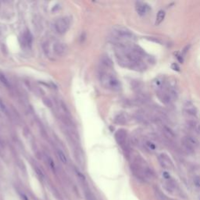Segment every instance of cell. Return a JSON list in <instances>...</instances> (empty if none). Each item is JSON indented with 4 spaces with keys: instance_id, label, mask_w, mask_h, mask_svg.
Instances as JSON below:
<instances>
[{
    "instance_id": "cell-1",
    "label": "cell",
    "mask_w": 200,
    "mask_h": 200,
    "mask_svg": "<svg viewBox=\"0 0 200 200\" xmlns=\"http://www.w3.org/2000/svg\"><path fill=\"white\" fill-rule=\"evenodd\" d=\"M100 81L105 89L112 91H119L121 84L117 76L109 70H104L100 74Z\"/></svg>"
},
{
    "instance_id": "cell-2",
    "label": "cell",
    "mask_w": 200,
    "mask_h": 200,
    "mask_svg": "<svg viewBox=\"0 0 200 200\" xmlns=\"http://www.w3.org/2000/svg\"><path fill=\"white\" fill-rule=\"evenodd\" d=\"M45 51L46 54L52 57H60L65 54L67 51V47L64 43L59 41H51L48 42L45 45Z\"/></svg>"
},
{
    "instance_id": "cell-3",
    "label": "cell",
    "mask_w": 200,
    "mask_h": 200,
    "mask_svg": "<svg viewBox=\"0 0 200 200\" xmlns=\"http://www.w3.org/2000/svg\"><path fill=\"white\" fill-rule=\"evenodd\" d=\"M114 37L117 40L119 44H129L128 42L134 38L132 32L124 27H117L113 31Z\"/></svg>"
},
{
    "instance_id": "cell-4",
    "label": "cell",
    "mask_w": 200,
    "mask_h": 200,
    "mask_svg": "<svg viewBox=\"0 0 200 200\" xmlns=\"http://www.w3.org/2000/svg\"><path fill=\"white\" fill-rule=\"evenodd\" d=\"M70 21L67 17H61L59 18L55 22V31L59 34H65L70 27Z\"/></svg>"
},
{
    "instance_id": "cell-5",
    "label": "cell",
    "mask_w": 200,
    "mask_h": 200,
    "mask_svg": "<svg viewBox=\"0 0 200 200\" xmlns=\"http://www.w3.org/2000/svg\"><path fill=\"white\" fill-rule=\"evenodd\" d=\"M158 160L159 162V164L161 165L162 167L166 170H173L174 169V163L172 160L170 159V158L165 153H162L159 155L158 156Z\"/></svg>"
},
{
    "instance_id": "cell-6",
    "label": "cell",
    "mask_w": 200,
    "mask_h": 200,
    "mask_svg": "<svg viewBox=\"0 0 200 200\" xmlns=\"http://www.w3.org/2000/svg\"><path fill=\"white\" fill-rule=\"evenodd\" d=\"M156 95H157L158 98L159 99V100L166 105H169L171 103V102H172V99H171V97L170 96L169 93L167 92V91L166 90L165 88L163 89L157 91Z\"/></svg>"
},
{
    "instance_id": "cell-7",
    "label": "cell",
    "mask_w": 200,
    "mask_h": 200,
    "mask_svg": "<svg viewBox=\"0 0 200 200\" xmlns=\"http://www.w3.org/2000/svg\"><path fill=\"white\" fill-rule=\"evenodd\" d=\"M135 8H136V11L140 16H145L149 11V6L146 3L142 2L136 3Z\"/></svg>"
},
{
    "instance_id": "cell-8",
    "label": "cell",
    "mask_w": 200,
    "mask_h": 200,
    "mask_svg": "<svg viewBox=\"0 0 200 200\" xmlns=\"http://www.w3.org/2000/svg\"><path fill=\"white\" fill-rule=\"evenodd\" d=\"M126 138H127V134L124 130H120L116 134V139L122 147L126 146Z\"/></svg>"
},
{
    "instance_id": "cell-9",
    "label": "cell",
    "mask_w": 200,
    "mask_h": 200,
    "mask_svg": "<svg viewBox=\"0 0 200 200\" xmlns=\"http://www.w3.org/2000/svg\"><path fill=\"white\" fill-rule=\"evenodd\" d=\"M154 194H155V196L156 198L158 199V200H170L163 192V191L157 186H155L154 187Z\"/></svg>"
},
{
    "instance_id": "cell-10",
    "label": "cell",
    "mask_w": 200,
    "mask_h": 200,
    "mask_svg": "<svg viewBox=\"0 0 200 200\" xmlns=\"http://www.w3.org/2000/svg\"><path fill=\"white\" fill-rule=\"evenodd\" d=\"M162 131H163V133L164 134V135L170 140H174L176 138V135L174 134V132L171 130L170 127H166V126H163V128H162Z\"/></svg>"
},
{
    "instance_id": "cell-11",
    "label": "cell",
    "mask_w": 200,
    "mask_h": 200,
    "mask_svg": "<svg viewBox=\"0 0 200 200\" xmlns=\"http://www.w3.org/2000/svg\"><path fill=\"white\" fill-rule=\"evenodd\" d=\"M185 112L187 115H188L190 117H195L197 115V109L192 105H188V106H185Z\"/></svg>"
},
{
    "instance_id": "cell-12",
    "label": "cell",
    "mask_w": 200,
    "mask_h": 200,
    "mask_svg": "<svg viewBox=\"0 0 200 200\" xmlns=\"http://www.w3.org/2000/svg\"><path fill=\"white\" fill-rule=\"evenodd\" d=\"M184 139L188 142V144H190L194 149L197 146H198V141L193 136H191V135H188V136H185L184 138Z\"/></svg>"
},
{
    "instance_id": "cell-13",
    "label": "cell",
    "mask_w": 200,
    "mask_h": 200,
    "mask_svg": "<svg viewBox=\"0 0 200 200\" xmlns=\"http://www.w3.org/2000/svg\"><path fill=\"white\" fill-rule=\"evenodd\" d=\"M166 16V13L164 10H159L157 13L156 19V25H159L164 20Z\"/></svg>"
},
{
    "instance_id": "cell-14",
    "label": "cell",
    "mask_w": 200,
    "mask_h": 200,
    "mask_svg": "<svg viewBox=\"0 0 200 200\" xmlns=\"http://www.w3.org/2000/svg\"><path fill=\"white\" fill-rule=\"evenodd\" d=\"M181 145H182V147H183V149L187 152V153H192L193 152H194V148L190 145V144H188V142L183 138L182 139V141H181Z\"/></svg>"
},
{
    "instance_id": "cell-15",
    "label": "cell",
    "mask_w": 200,
    "mask_h": 200,
    "mask_svg": "<svg viewBox=\"0 0 200 200\" xmlns=\"http://www.w3.org/2000/svg\"><path fill=\"white\" fill-rule=\"evenodd\" d=\"M145 146L147 149L150 150V151H154L156 149V146L155 143H153L151 141H145Z\"/></svg>"
},
{
    "instance_id": "cell-16",
    "label": "cell",
    "mask_w": 200,
    "mask_h": 200,
    "mask_svg": "<svg viewBox=\"0 0 200 200\" xmlns=\"http://www.w3.org/2000/svg\"><path fill=\"white\" fill-rule=\"evenodd\" d=\"M57 156H58V158L63 163L66 164L67 163V158L66 155L61 150H57Z\"/></svg>"
},
{
    "instance_id": "cell-17",
    "label": "cell",
    "mask_w": 200,
    "mask_h": 200,
    "mask_svg": "<svg viewBox=\"0 0 200 200\" xmlns=\"http://www.w3.org/2000/svg\"><path fill=\"white\" fill-rule=\"evenodd\" d=\"M85 198H86L87 200H96L94 195L91 191H89V190L85 191Z\"/></svg>"
},
{
    "instance_id": "cell-18",
    "label": "cell",
    "mask_w": 200,
    "mask_h": 200,
    "mask_svg": "<svg viewBox=\"0 0 200 200\" xmlns=\"http://www.w3.org/2000/svg\"><path fill=\"white\" fill-rule=\"evenodd\" d=\"M117 122L120 123V124H124V123L126 122V118L124 117V116L123 115V114H121V115H119L117 117Z\"/></svg>"
},
{
    "instance_id": "cell-19",
    "label": "cell",
    "mask_w": 200,
    "mask_h": 200,
    "mask_svg": "<svg viewBox=\"0 0 200 200\" xmlns=\"http://www.w3.org/2000/svg\"><path fill=\"white\" fill-rule=\"evenodd\" d=\"M193 182L195 187L200 188V177H195L193 179Z\"/></svg>"
},
{
    "instance_id": "cell-20",
    "label": "cell",
    "mask_w": 200,
    "mask_h": 200,
    "mask_svg": "<svg viewBox=\"0 0 200 200\" xmlns=\"http://www.w3.org/2000/svg\"><path fill=\"white\" fill-rule=\"evenodd\" d=\"M163 175L164 177V178H166V180H170V175L168 172H166V171H165V172L163 173Z\"/></svg>"
},
{
    "instance_id": "cell-21",
    "label": "cell",
    "mask_w": 200,
    "mask_h": 200,
    "mask_svg": "<svg viewBox=\"0 0 200 200\" xmlns=\"http://www.w3.org/2000/svg\"><path fill=\"white\" fill-rule=\"evenodd\" d=\"M171 67H172V69L173 70H179V69H180V67L178 66V64H176V63H173L172 64V66H171Z\"/></svg>"
},
{
    "instance_id": "cell-22",
    "label": "cell",
    "mask_w": 200,
    "mask_h": 200,
    "mask_svg": "<svg viewBox=\"0 0 200 200\" xmlns=\"http://www.w3.org/2000/svg\"><path fill=\"white\" fill-rule=\"evenodd\" d=\"M189 47H190V45H188V46L187 45V46H186V47H185V48L183 49V50H184V51H183V54H184V55H185V53H186V52L188 51V49H189Z\"/></svg>"
},
{
    "instance_id": "cell-23",
    "label": "cell",
    "mask_w": 200,
    "mask_h": 200,
    "mask_svg": "<svg viewBox=\"0 0 200 200\" xmlns=\"http://www.w3.org/2000/svg\"><path fill=\"white\" fill-rule=\"evenodd\" d=\"M195 131H197L198 134H200V124H198V125L195 128Z\"/></svg>"
}]
</instances>
